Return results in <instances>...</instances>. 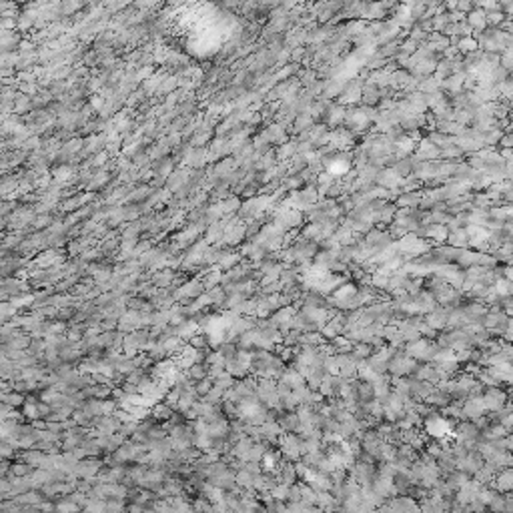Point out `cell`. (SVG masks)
I'll use <instances>...</instances> for the list:
<instances>
[{"mask_svg":"<svg viewBox=\"0 0 513 513\" xmlns=\"http://www.w3.org/2000/svg\"><path fill=\"white\" fill-rule=\"evenodd\" d=\"M210 389H212V379H210V377H207V379H203V381H199V383L195 385V391H197L199 399H205V397L210 393Z\"/></svg>","mask_w":513,"mask_h":513,"instance_id":"15","label":"cell"},{"mask_svg":"<svg viewBox=\"0 0 513 513\" xmlns=\"http://www.w3.org/2000/svg\"><path fill=\"white\" fill-rule=\"evenodd\" d=\"M327 163V168H329V175H343V173H347L349 170V166H351V161L345 157V155H339V159L335 157L333 161H325Z\"/></svg>","mask_w":513,"mask_h":513,"instance_id":"5","label":"cell"},{"mask_svg":"<svg viewBox=\"0 0 513 513\" xmlns=\"http://www.w3.org/2000/svg\"><path fill=\"white\" fill-rule=\"evenodd\" d=\"M100 461L93 459V457H87V459H80L74 467V473L70 477H82V479H93L96 473H98V469H100Z\"/></svg>","mask_w":513,"mask_h":513,"instance_id":"1","label":"cell"},{"mask_svg":"<svg viewBox=\"0 0 513 513\" xmlns=\"http://www.w3.org/2000/svg\"><path fill=\"white\" fill-rule=\"evenodd\" d=\"M175 413H177V411L170 409L166 403H157L155 407H153V415H151V417H155L157 421H168Z\"/></svg>","mask_w":513,"mask_h":513,"instance_id":"10","label":"cell"},{"mask_svg":"<svg viewBox=\"0 0 513 513\" xmlns=\"http://www.w3.org/2000/svg\"><path fill=\"white\" fill-rule=\"evenodd\" d=\"M295 151H297V146H295L293 142H285V144H281V148H279V151H277V159L285 161V159H289V157H291Z\"/></svg>","mask_w":513,"mask_h":513,"instance_id":"17","label":"cell"},{"mask_svg":"<svg viewBox=\"0 0 513 513\" xmlns=\"http://www.w3.org/2000/svg\"><path fill=\"white\" fill-rule=\"evenodd\" d=\"M175 281H177L175 273H173V271H168V269H163V271L155 273V275H153V279H151V283H153L157 289H168L170 285H175Z\"/></svg>","mask_w":513,"mask_h":513,"instance_id":"4","label":"cell"},{"mask_svg":"<svg viewBox=\"0 0 513 513\" xmlns=\"http://www.w3.org/2000/svg\"><path fill=\"white\" fill-rule=\"evenodd\" d=\"M188 345H190V347H195V349H199V351L209 349V347H210V345H209V335H207V333H197V335H192V337L188 339Z\"/></svg>","mask_w":513,"mask_h":513,"instance_id":"13","label":"cell"},{"mask_svg":"<svg viewBox=\"0 0 513 513\" xmlns=\"http://www.w3.org/2000/svg\"><path fill=\"white\" fill-rule=\"evenodd\" d=\"M54 177L58 183H64V181H69L72 177V166H60L54 170Z\"/></svg>","mask_w":513,"mask_h":513,"instance_id":"18","label":"cell"},{"mask_svg":"<svg viewBox=\"0 0 513 513\" xmlns=\"http://www.w3.org/2000/svg\"><path fill=\"white\" fill-rule=\"evenodd\" d=\"M185 373H187L192 381H195V383H199V381H203V379L209 377V367L205 365V363H197V365H192V367L187 369Z\"/></svg>","mask_w":513,"mask_h":513,"instance_id":"9","label":"cell"},{"mask_svg":"<svg viewBox=\"0 0 513 513\" xmlns=\"http://www.w3.org/2000/svg\"><path fill=\"white\" fill-rule=\"evenodd\" d=\"M259 229H261V227H259V223H256V219H255V221L251 223V227H247V237L251 239L255 233H259Z\"/></svg>","mask_w":513,"mask_h":513,"instance_id":"26","label":"cell"},{"mask_svg":"<svg viewBox=\"0 0 513 513\" xmlns=\"http://www.w3.org/2000/svg\"><path fill=\"white\" fill-rule=\"evenodd\" d=\"M42 459H45V453L38 451V449H26V451L23 453V461L32 465V467H40Z\"/></svg>","mask_w":513,"mask_h":513,"instance_id":"11","label":"cell"},{"mask_svg":"<svg viewBox=\"0 0 513 513\" xmlns=\"http://www.w3.org/2000/svg\"><path fill=\"white\" fill-rule=\"evenodd\" d=\"M277 423H279L283 433H299V427H301V419L297 413H285L277 419Z\"/></svg>","mask_w":513,"mask_h":513,"instance_id":"2","label":"cell"},{"mask_svg":"<svg viewBox=\"0 0 513 513\" xmlns=\"http://www.w3.org/2000/svg\"><path fill=\"white\" fill-rule=\"evenodd\" d=\"M469 23H471L473 26H483V24H485V14H483V12H471V16H469Z\"/></svg>","mask_w":513,"mask_h":513,"instance_id":"21","label":"cell"},{"mask_svg":"<svg viewBox=\"0 0 513 513\" xmlns=\"http://www.w3.org/2000/svg\"><path fill=\"white\" fill-rule=\"evenodd\" d=\"M475 47H477V45H475V42H473L471 38H467V40H461V42H459V48H461V50H473Z\"/></svg>","mask_w":513,"mask_h":513,"instance_id":"25","label":"cell"},{"mask_svg":"<svg viewBox=\"0 0 513 513\" xmlns=\"http://www.w3.org/2000/svg\"><path fill=\"white\" fill-rule=\"evenodd\" d=\"M52 225V217L48 215H42L38 219H34V229H42V227H50Z\"/></svg>","mask_w":513,"mask_h":513,"instance_id":"22","label":"cell"},{"mask_svg":"<svg viewBox=\"0 0 513 513\" xmlns=\"http://www.w3.org/2000/svg\"><path fill=\"white\" fill-rule=\"evenodd\" d=\"M91 106H93V109L102 111V109H104V96H100V94H93V96H91Z\"/></svg>","mask_w":513,"mask_h":513,"instance_id":"23","label":"cell"},{"mask_svg":"<svg viewBox=\"0 0 513 513\" xmlns=\"http://www.w3.org/2000/svg\"><path fill=\"white\" fill-rule=\"evenodd\" d=\"M377 91H375V87H369V89H365L363 91V100L365 102H369V104H375L377 102Z\"/></svg>","mask_w":513,"mask_h":513,"instance_id":"20","label":"cell"},{"mask_svg":"<svg viewBox=\"0 0 513 513\" xmlns=\"http://www.w3.org/2000/svg\"><path fill=\"white\" fill-rule=\"evenodd\" d=\"M463 241L467 243V234H465V231H455V233L451 234V237H449V243H451V245H457V247L463 245Z\"/></svg>","mask_w":513,"mask_h":513,"instance_id":"19","label":"cell"},{"mask_svg":"<svg viewBox=\"0 0 513 513\" xmlns=\"http://www.w3.org/2000/svg\"><path fill=\"white\" fill-rule=\"evenodd\" d=\"M347 115H345V111L341 109V106H331V111H329V124H337V122H341L343 120Z\"/></svg>","mask_w":513,"mask_h":513,"instance_id":"16","label":"cell"},{"mask_svg":"<svg viewBox=\"0 0 513 513\" xmlns=\"http://www.w3.org/2000/svg\"><path fill=\"white\" fill-rule=\"evenodd\" d=\"M277 479H279V483H283V485H295V481H299L297 471H295V465L285 459V463L281 465V469L277 471Z\"/></svg>","mask_w":513,"mask_h":513,"instance_id":"3","label":"cell"},{"mask_svg":"<svg viewBox=\"0 0 513 513\" xmlns=\"http://www.w3.org/2000/svg\"><path fill=\"white\" fill-rule=\"evenodd\" d=\"M497 491H513V469H503L495 479Z\"/></svg>","mask_w":513,"mask_h":513,"instance_id":"6","label":"cell"},{"mask_svg":"<svg viewBox=\"0 0 513 513\" xmlns=\"http://www.w3.org/2000/svg\"><path fill=\"white\" fill-rule=\"evenodd\" d=\"M401 175L397 173L395 168H389V170H383V173L379 175V183L385 185V187H397L401 183Z\"/></svg>","mask_w":513,"mask_h":513,"instance_id":"8","label":"cell"},{"mask_svg":"<svg viewBox=\"0 0 513 513\" xmlns=\"http://www.w3.org/2000/svg\"><path fill=\"white\" fill-rule=\"evenodd\" d=\"M221 207H223V212H225V217H229L231 212H234L237 209H241V201L237 199V197H227L223 203H221Z\"/></svg>","mask_w":513,"mask_h":513,"instance_id":"14","label":"cell"},{"mask_svg":"<svg viewBox=\"0 0 513 513\" xmlns=\"http://www.w3.org/2000/svg\"><path fill=\"white\" fill-rule=\"evenodd\" d=\"M2 403H8L12 407H24L26 403V397L23 393H16V391H10V393H2Z\"/></svg>","mask_w":513,"mask_h":513,"instance_id":"12","label":"cell"},{"mask_svg":"<svg viewBox=\"0 0 513 513\" xmlns=\"http://www.w3.org/2000/svg\"><path fill=\"white\" fill-rule=\"evenodd\" d=\"M499 289H497V293H501V295H509V293H513V283H499L497 285Z\"/></svg>","mask_w":513,"mask_h":513,"instance_id":"24","label":"cell"},{"mask_svg":"<svg viewBox=\"0 0 513 513\" xmlns=\"http://www.w3.org/2000/svg\"><path fill=\"white\" fill-rule=\"evenodd\" d=\"M10 473H12L14 477H30V475L34 473V467L28 465V463H24V461H14V463L10 465Z\"/></svg>","mask_w":513,"mask_h":513,"instance_id":"7","label":"cell"}]
</instances>
